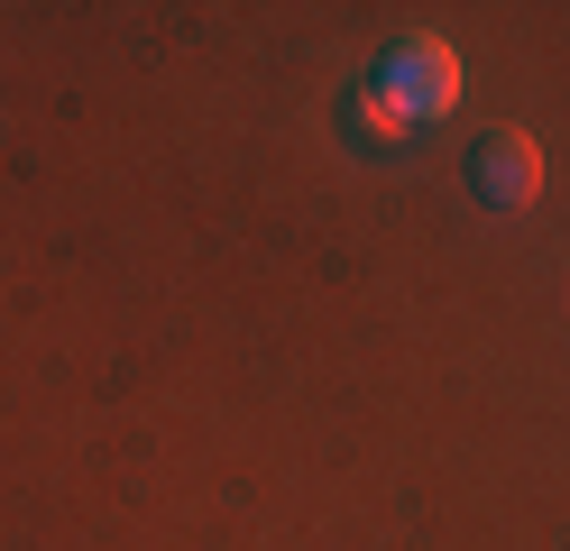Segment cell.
Returning <instances> with one entry per match:
<instances>
[{
    "instance_id": "1",
    "label": "cell",
    "mask_w": 570,
    "mask_h": 551,
    "mask_svg": "<svg viewBox=\"0 0 570 551\" xmlns=\"http://www.w3.org/2000/svg\"><path fill=\"white\" fill-rule=\"evenodd\" d=\"M368 92L396 101V120H442L460 101V56L442 37H396V47L377 56V73H368Z\"/></svg>"
},
{
    "instance_id": "2",
    "label": "cell",
    "mask_w": 570,
    "mask_h": 551,
    "mask_svg": "<svg viewBox=\"0 0 570 551\" xmlns=\"http://www.w3.org/2000/svg\"><path fill=\"white\" fill-rule=\"evenodd\" d=\"M470 194H479L488 211H524L533 194H543V157H533L524 129H479V147H470Z\"/></svg>"
},
{
    "instance_id": "3",
    "label": "cell",
    "mask_w": 570,
    "mask_h": 551,
    "mask_svg": "<svg viewBox=\"0 0 570 551\" xmlns=\"http://www.w3.org/2000/svg\"><path fill=\"white\" fill-rule=\"evenodd\" d=\"M350 129H360L368 147H396L405 138V120H396V101H386V92H350Z\"/></svg>"
}]
</instances>
